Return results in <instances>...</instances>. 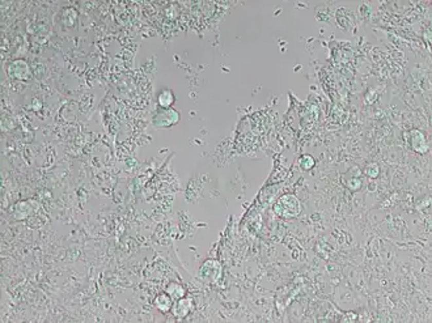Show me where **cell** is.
Wrapping results in <instances>:
<instances>
[{
    "label": "cell",
    "instance_id": "obj_7",
    "mask_svg": "<svg viewBox=\"0 0 432 323\" xmlns=\"http://www.w3.org/2000/svg\"><path fill=\"white\" fill-rule=\"evenodd\" d=\"M155 306L160 310V312H169L172 310L173 306V298L170 297L169 294L165 292V293L158 294L157 297L155 298Z\"/></svg>",
    "mask_w": 432,
    "mask_h": 323
},
{
    "label": "cell",
    "instance_id": "obj_1",
    "mask_svg": "<svg viewBox=\"0 0 432 323\" xmlns=\"http://www.w3.org/2000/svg\"><path fill=\"white\" fill-rule=\"evenodd\" d=\"M275 212L279 216L283 217H295L300 214L301 211V204H300L299 199L295 195H284L282 196L275 204Z\"/></svg>",
    "mask_w": 432,
    "mask_h": 323
},
{
    "label": "cell",
    "instance_id": "obj_4",
    "mask_svg": "<svg viewBox=\"0 0 432 323\" xmlns=\"http://www.w3.org/2000/svg\"><path fill=\"white\" fill-rule=\"evenodd\" d=\"M194 303L191 298H179L177 300V302L172 306V313L173 315H176L177 318H185L189 313L193 310Z\"/></svg>",
    "mask_w": 432,
    "mask_h": 323
},
{
    "label": "cell",
    "instance_id": "obj_6",
    "mask_svg": "<svg viewBox=\"0 0 432 323\" xmlns=\"http://www.w3.org/2000/svg\"><path fill=\"white\" fill-rule=\"evenodd\" d=\"M176 101V97H174V93L170 89H164L158 93L157 96V104L161 109H170L172 105Z\"/></svg>",
    "mask_w": 432,
    "mask_h": 323
},
{
    "label": "cell",
    "instance_id": "obj_3",
    "mask_svg": "<svg viewBox=\"0 0 432 323\" xmlns=\"http://www.w3.org/2000/svg\"><path fill=\"white\" fill-rule=\"evenodd\" d=\"M409 143L410 147L412 148V150H415V152L418 153H426L427 150H428V143H427L426 136L419 130H412L411 132H410Z\"/></svg>",
    "mask_w": 432,
    "mask_h": 323
},
{
    "label": "cell",
    "instance_id": "obj_5",
    "mask_svg": "<svg viewBox=\"0 0 432 323\" xmlns=\"http://www.w3.org/2000/svg\"><path fill=\"white\" fill-rule=\"evenodd\" d=\"M8 73L14 79L25 80L29 78V67L24 61H14L8 66Z\"/></svg>",
    "mask_w": 432,
    "mask_h": 323
},
{
    "label": "cell",
    "instance_id": "obj_9",
    "mask_svg": "<svg viewBox=\"0 0 432 323\" xmlns=\"http://www.w3.org/2000/svg\"><path fill=\"white\" fill-rule=\"evenodd\" d=\"M300 164H301V166H302V169H304V170H309V169H312V167L314 166V164H316V162H314L313 157L305 155V156L301 159Z\"/></svg>",
    "mask_w": 432,
    "mask_h": 323
},
{
    "label": "cell",
    "instance_id": "obj_2",
    "mask_svg": "<svg viewBox=\"0 0 432 323\" xmlns=\"http://www.w3.org/2000/svg\"><path fill=\"white\" fill-rule=\"evenodd\" d=\"M153 126L157 128H169L179 122V113L174 109L158 110L152 119Z\"/></svg>",
    "mask_w": 432,
    "mask_h": 323
},
{
    "label": "cell",
    "instance_id": "obj_8",
    "mask_svg": "<svg viewBox=\"0 0 432 323\" xmlns=\"http://www.w3.org/2000/svg\"><path fill=\"white\" fill-rule=\"evenodd\" d=\"M167 293L169 294L173 300H179V298L185 297V288L181 286V284L172 283L168 286Z\"/></svg>",
    "mask_w": 432,
    "mask_h": 323
}]
</instances>
